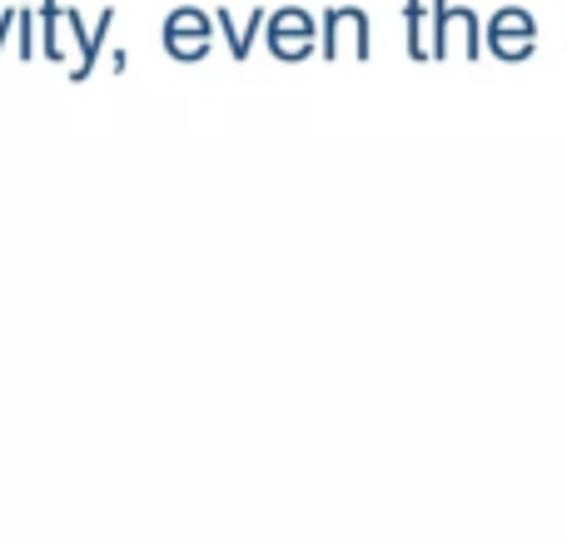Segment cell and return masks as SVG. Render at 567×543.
Returning <instances> with one entry per match:
<instances>
[{
    "label": "cell",
    "mask_w": 567,
    "mask_h": 543,
    "mask_svg": "<svg viewBox=\"0 0 567 543\" xmlns=\"http://www.w3.org/2000/svg\"><path fill=\"white\" fill-rule=\"evenodd\" d=\"M523 35H528V20H523V10H503V16L493 20V50H498V55H518Z\"/></svg>",
    "instance_id": "obj_8"
},
{
    "label": "cell",
    "mask_w": 567,
    "mask_h": 543,
    "mask_svg": "<svg viewBox=\"0 0 567 543\" xmlns=\"http://www.w3.org/2000/svg\"><path fill=\"white\" fill-rule=\"evenodd\" d=\"M215 25H219V20H209L205 10H195V6L169 10V16H165V50L175 60H205Z\"/></svg>",
    "instance_id": "obj_4"
},
{
    "label": "cell",
    "mask_w": 567,
    "mask_h": 543,
    "mask_svg": "<svg viewBox=\"0 0 567 543\" xmlns=\"http://www.w3.org/2000/svg\"><path fill=\"white\" fill-rule=\"evenodd\" d=\"M269 50L279 60H309L319 50V20L309 16L303 6H284V10H269Z\"/></svg>",
    "instance_id": "obj_3"
},
{
    "label": "cell",
    "mask_w": 567,
    "mask_h": 543,
    "mask_svg": "<svg viewBox=\"0 0 567 543\" xmlns=\"http://www.w3.org/2000/svg\"><path fill=\"white\" fill-rule=\"evenodd\" d=\"M215 20H219V30H225L229 55H235V60H245L249 50H255L259 30H269V10H265V6H255L245 20H229V10H215Z\"/></svg>",
    "instance_id": "obj_6"
},
{
    "label": "cell",
    "mask_w": 567,
    "mask_h": 543,
    "mask_svg": "<svg viewBox=\"0 0 567 543\" xmlns=\"http://www.w3.org/2000/svg\"><path fill=\"white\" fill-rule=\"evenodd\" d=\"M110 25H115V10H100V25L85 30L75 6H60V0H40V55L55 60V65H70V80H85L100 60V45H105Z\"/></svg>",
    "instance_id": "obj_1"
},
{
    "label": "cell",
    "mask_w": 567,
    "mask_h": 543,
    "mask_svg": "<svg viewBox=\"0 0 567 543\" xmlns=\"http://www.w3.org/2000/svg\"><path fill=\"white\" fill-rule=\"evenodd\" d=\"M16 25H20V6L0 16V50H6V40H10V30H16Z\"/></svg>",
    "instance_id": "obj_9"
},
{
    "label": "cell",
    "mask_w": 567,
    "mask_h": 543,
    "mask_svg": "<svg viewBox=\"0 0 567 543\" xmlns=\"http://www.w3.org/2000/svg\"><path fill=\"white\" fill-rule=\"evenodd\" d=\"M453 50H478V20L473 10H458L449 0H433V55H453Z\"/></svg>",
    "instance_id": "obj_5"
},
{
    "label": "cell",
    "mask_w": 567,
    "mask_h": 543,
    "mask_svg": "<svg viewBox=\"0 0 567 543\" xmlns=\"http://www.w3.org/2000/svg\"><path fill=\"white\" fill-rule=\"evenodd\" d=\"M403 16H409V50H413V60H429L433 55L429 6H423V0H403Z\"/></svg>",
    "instance_id": "obj_7"
},
{
    "label": "cell",
    "mask_w": 567,
    "mask_h": 543,
    "mask_svg": "<svg viewBox=\"0 0 567 543\" xmlns=\"http://www.w3.org/2000/svg\"><path fill=\"white\" fill-rule=\"evenodd\" d=\"M323 60H369V16L359 6H329L319 20Z\"/></svg>",
    "instance_id": "obj_2"
}]
</instances>
